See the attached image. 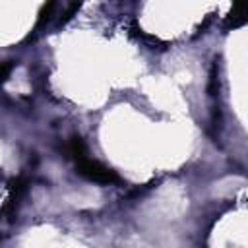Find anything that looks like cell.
Here are the masks:
<instances>
[{"mask_svg":"<svg viewBox=\"0 0 248 248\" xmlns=\"http://www.w3.org/2000/svg\"><path fill=\"white\" fill-rule=\"evenodd\" d=\"M76 167H78V172L83 178L91 180V182H97V184H116V182H120V178L114 170H110L108 167H105L103 163H99L95 159L83 157V159L76 161Z\"/></svg>","mask_w":248,"mask_h":248,"instance_id":"obj_1","label":"cell"},{"mask_svg":"<svg viewBox=\"0 0 248 248\" xmlns=\"http://www.w3.org/2000/svg\"><path fill=\"white\" fill-rule=\"evenodd\" d=\"M246 21V0H234L232 10L227 17V27H240Z\"/></svg>","mask_w":248,"mask_h":248,"instance_id":"obj_2","label":"cell"},{"mask_svg":"<svg viewBox=\"0 0 248 248\" xmlns=\"http://www.w3.org/2000/svg\"><path fill=\"white\" fill-rule=\"evenodd\" d=\"M68 153L74 161H79L83 157H87V147H85V141L79 138V136H72L70 141H68Z\"/></svg>","mask_w":248,"mask_h":248,"instance_id":"obj_3","label":"cell"},{"mask_svg":"<svg viewBox=\"0 0 248 248\" xmlns=\"http://www.w3.org/2000/svg\"><path fill=\"white\" fill-rule=\"evenodd\" d=\"M54 6H56V0H46V4L43 6V10L39 12V19H37V25H43L45 21H48V19H50Z\"/></svg>","mask_w":248,"mask_h":248,"instance_id":"obj_4","label":"cell"},{"mask_svg":"<svg viewBox=\"0 0 248 248\" xmlns=\"http://www.w3.org/2000/svg\"><path fill=\"white\" fill-rule=\"evenodd\" d=\"M81 8V0H72V4L66 8V12H64V16L60 17V25H64V23H68L76 14H78V10Z\"/></svg>","mask_w":248,"mask_h":248,"instance_id":"obj_5","label":"cell"},{"mask_svg":"<svg viewBox=\"0 0 248 248\" xmlns=\"http://www.w3.org/2000/svg\"><path fill=\"white\" fill-rule=\"evenodd\" d=\"M12 70H14V64L12 62H0V85L10 78Z\"/></svg>","mask_w":248,"mask_h":248,"instance_id":"obj_6","label":"cell"}]
</instances>
